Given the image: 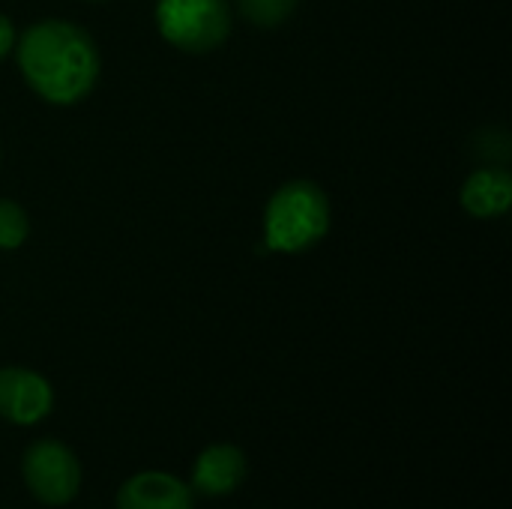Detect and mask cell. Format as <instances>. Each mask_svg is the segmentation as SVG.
<instances>
[{
  "instance_id": "obj_5",
  "label": "cell",
  "mask_w": 512,
  "mask_h": 509,
  "mask_svg": "<svg viewBox=\"0 0 512 509\" xmlns=\"http://www.w3.org/2000/svg\"><path fill=\"white\" fill-rule=\"evenodd\" d=\"M51 408L54 387L45 375L24 366L0 369V420L12 426H36L51 414Z\"/></svg>"
},
{
  "instance_id": "obj_6",
  "label": "cell",
  "mask_w": 512,
  "mask_h": 509,
  "mask_svg": "<svg viewBox=\"0 0 512 509\" xmlns=\"http://www.w3.org/2000/svg\"><path fill=\"white\" fill-rule=\"evenodd\" d=\"M249 477L246 453L234 444H210L198 453L192 465L189 489L201 498H228Z\"/></svg>"
},
{
  "instance_id": "obj_8",
  "label": "cell",
  "mask_w": 512,
  "mask_h": 509,
  "mask_svg": "<svg viewBox=\"0 0 512 509\" xmlns=\"http://www.w3.org/2000/svg\"><path fill=\"white\" fill-rule=\"evenodd\" d=\"M465 213L474 219H495L504 216L512 204V174L501 165H489L474 171L459 192Z\"/></svg>"
},
{
  "instance_id": "obj_10",
  "label": "cell",
  "mask_w": 512,
  "mask_h": 509,
  "mask_svg": "<svg viewBox=\"0 0 512 509\" xmlns=\"http://www.w3.org/2000/svg\"><path fill=\"white\" fill-rule=\"evenodd\" d=\"M300 0H237L240 12L246 21L255 27H279L282 21L291 18Z\"/></svg>"
},
{
  "instance_id": "obj_4",
  "label": "cell",
  "mask_w": 512,
  "mask_h": 509,
  "mask_svg": "<svg viewBox=\"0 0 512 509\" xmlns=\"http://www.w3.org/2000/svg\"><path fill=\"white\" fill-rule=\"evenodd\" d=\"M21 477L27 492L45 507H66L81 492V459L57 438H42L24 450Z\"/></svg>"
},
{
  "instance_id": "obj_1",
  "label": "cell",
  "mask_w": 512,
  "mask_h": 509,
  "mask_svg": "<svg viewBox=\"0 0 512 509\" xmlns=\"http://www.w3.org/2000/svg\"><path fill=\"white\" fill-rule=\"evenodd\" d=\"M15 54L27 87L60 108L87 99L102 69L93 36L63 18H45L27 27Z\"/></svg>"
},
{
  "instance_id": "obj_9",
  "label": "cell",
  "mask_w": 512,
  "mask_h": 509,
  "mask_svg": "<svg viewBox=\"0 0 512 509\" xmlns=\"http://www.w3.org/2000/svg\"><path fill=\"white\" fill-rule=\"evenodd\" d=\"M30 237V219L21 204L0 198V249L12 252L21 249Z\"/></svg>"
},
{
  "instance_id": "obj_11",
  "label": "cell",
  "mask_w": 512,
  "mask_h": 509,
  "mask_svg": "<svg viewBox=\"0 0 512 509\" xmlns=\"http://www.w3.org/2000/svg\"><path fill=\"white\" fill-rule=\"evenodd\" d=\"M15 48V24L0 12V60Z\"/></svg>"
},
{
  "instance_id": "obj_7",
  "label": "cell",
  "mask_w": 512,
  "mask_h": 509,
  "mask_svg": "<svg viewBox=\"0 0 512 509\" xmlns=\"http://www.w3.org/2000/svg\"><path fill=\"white\" fill-rule=\"evenodd\" d=\"M117 509H195V492L174 474L138 471L117 489Z\"/></svg>"
},
{
  "instance_id": "obj_3",
  "label": "cell",
  "mask_w": 512,
  "mask_h": 509,
  "mask_svg": "<svg viewBox=\"0 0 512 509\" xmlns=\"http://www.w3.org/2000/svg\"><path fill=\"white\" fill-rule=\"evenodd\" d=\"M156 27L177 51L207 54L231 36V9L225 0H159Z\"/></svg>"
},
{
  "instance_id": "obj_2",
  "label": "cell",
  "mask_w": 512,
  "mask_h": 509,
  "mask_svg": "<svg viewBox=\"0 0 512 509\" xmlns=\"http://www.w3.org/2000/svg\"><path fill=\"white\" fill-rule=\"evenodd\" d=\"M330 231V198L312 180H291L264 207V249L303 255Z\"/></svg>"
}]
</instances>
